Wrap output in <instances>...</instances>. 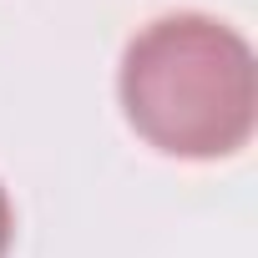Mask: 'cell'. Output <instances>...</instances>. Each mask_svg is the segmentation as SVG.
Returning a JSON list of instances; mask_svg holds the SVG:
<instances>
[{
  "label": "cell",
  "instance_id": "cell-1",
  "mask_svg": "<svg viewBox=\"0 0 258 258\" xmlns=\"http://www.w3.org/2000/svg\"><path fill=\"white\" fill-rule=\"evenodd\" d=\"M121 106L167 157H228L253 137L258 116L253 51L213 16H162L126 46Z\"/></svg>",
  "mask_w": 258,
  "mask_h": 258
},
{
  "label": "cell",
  "instance_id": "cell-2",
  "mask_svg": "<svg viewBox=\"0 0 258 258\" xmlns=\"http://www.w3.org/2000/svg\"><path fill=\"white\" fill-rule=\"evenodd\" d=\"M11 238H16V213H11V198H6V187H0V258H6Z\"/></svg>",
  "mask_w": 258,
  "mask_h": 258
}]
</instances>
